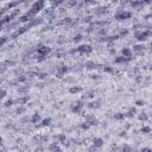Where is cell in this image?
Listing matches in <instances>:
<instances>
[{
  "label": "cell",
  "mask_w": 152,
  "mask_h": 152,
  "mask_svg": "<svg viewBox=\"0 0 152 152\" xmlns=\"http://www.w3.org/2000/svg\"><path fill=\"white\" fill-rule=\"evenodd\" d=\"M25 80H26V77L24 75H20L17 77V82H25Z\"/></svg>",
  "instance_id": "4dcf8cb0"
},
{
  "label": "cell",
  "mask_w": 152,
  "mask_h": 152,
  "mask_svg": "<svg viewBox=\"0 0 152 152\" xmlns=\"http://www.w3.org/2000/svg\"><path fill=\"white\" fill-rule=\"evenodd\" d=\"M104 143H105V140L102 138H100V137H96V138L93 139V146L96 147V149L102 147V146H104Z\"/></svg>",
  "instance_id": "9c48e42d"
},
{
  "label": "cell",
  "mask_w": 152,
  "mask_h": 152,
  "mask_svg": "<svg viewBox=\"0 0 152 152\" xmlns=\"http://www.w3.org/2000/svg\"><path fill=\"white\" fill-rule=\"evenodd\" d=\"M37 52H38V55L41 56V57H45V56H48V54H50V48L46 46V45L38 44Z\"/></svg>",
  "instance_id": "3957f363"
},
{
  "label": "cell",
  "mask_w": 152,
  "mask_h": 152,
  "mask_svg": "<svg viewBox=\"0 0 152 152\" xmlns=\"http://www.w3.org/2000/svg\"><path fill=\"white\" fill-rule=\"evenodd\" d=\"M149 36H150V31H137L134 33V37L139 42H145Z\"/></svg>",
  "instance_id": "5b68a950"
},
{
  "label": "cell",
  "mask_w": 152,
  "mask_h": 152,
  "mask_svg": "<svg viewBox=\"0 0 152 152\" xmlns=\"http://www.w3.org/2000/svg\"><path fill=\"white\" fill-rule=\"evenodd\" d=\"M6 42H7V37H1V38H0V48H1V46H3Z\"/></svg>",
  "instance_id": "1f68e13d"
},
{
  "label": "cell",
  "mask_w": 152,
  "mask_h": 152,
  "mask_svg": "<svg viewBox=\"0 0 152 152\" xmlns=\"http://www.w3.org/2000/svg\"><path fill=\"white\" fill-rule=\"evenodd\" d=\"M5 95H6V90H5V89H0V100H1Z\"/></svg>",
  "instance_id": "d590c367"
},
{
  "label": "cell",
  "mask_w": 152,
  "mask_h": 152,
  "mask_svg": "<svg viewBox=\"0 0 152 152\" xmlns=\"http://www.w3.org/2000/svg\"><path fill=\"white\" fill-rule=\"evenodd\" d=\"M80 92H82V88L81 87H71L69 89V93L70 94H77Z\"/></svg>",
  "instance_id": "44dd1931"
},
{
  "label": "cell",
  "mask_w": 152,
  "mask_h": 152,
  "mask_svg": "<svg viewBox=\"0 0 152 152\" xmlns=\"http://www.w3.org/2000/svg\"><path fill=\"white\" fill-rule=\"evenodd\" d=\"M140 152H152V150L150 149V147H143V149L140 150Z\"/></svg>",
  "instance_id": "f35d334b"
},
{
  "label": "cell",
  "mask_w": 152,
  "mask_h": 152,
  "mask_svg": "<svg viewBox=\"0 0 152 152\" xmlns=\"http://www.w3.org/2000/svg\"><path fill=\"white\" fill-rule=\"evenodd\" d=\"M13 104H14L13 100H7L6 102H5V105H4V106H5V107H11V106H12Z\"/></svg>",
  "instance_id": "f546056e"
},
{
  "label": "cell",
  "mask_w": 152,
  "mask_h": 152,
  "mask_svg": "<svg viewBox=\"0 0 152 152\" xmlns=\"http://www.w3.org/2000/svg\"><path fill=\"white\" fill-rule=\"evenodd\" d=\"M51 124V118H45L43 120H41V126L42 127H46Z\"/></svg>",
  "instance_id": "2e32d148"
},
{
  "label": "cell",
  "mask_w": 152,
  "mask_h": 152,
  "mask_svg": "<svg viewBox=\"0 0 152 152\" xmlns=\"http://www.w3.org/2000/svg\"><path fill=\"white\" fill-rule=\"evenodd\" d=\"M120 151L121 152H132V151H133V149H132L131 145H128V144H124V145L121 146Z\"/></svg>",
  "instance_id": "e0dca14e"
},
{
  "label": "cell",
  "mask_w": 152,
  "mask_h": 152,
  "mask_svg": "<svg viewBox=\"0 0 152 152\" xmlns=\"http://www.w3.org/2000/svg\"><path fill=\"white\" fill-rule=\"evenodd\" d=\"M82 108H83V104L81 101H77L76 104H74L73 107H71V112L75 114H80L82 112Z\"/></svg>",
  "instance_id": "8992f818"
},
{
  "label": "cell",
  "mask_w": 152,
  "mask_h": 152,
  "mask_svg": "<svg viewBox=\"0 0 152 152\" xmlns=\"http://www.w3.org/2000/svg\"><path fill=\"white\" fill-rule=\"evenodd\" d=\"M97 64L95 62H93V61H88V62H86V68H88V69H94V68H97Z\"/></svg>",
  "instance_id": "ffe728a7"
},
{
  "label": "cell",
  "mask_w": 152,
  "mask_h": 152,
  "mask_svg": "<svg viewBox=\"0 0 152 152\" xmlns=\"http://www.w3.org/2000/svg\"><path fill=\"white\" fill-rule=\"evenodd\" d=\"M30 121H31L32 124H37V122H39V121H41V115H39L38 113H35V114H33V115L31 117Z\"/></svg>",
  "instance_id": "5bb4252c"
},
{
  "label": "cell",
  "mask_w": 152,
  "mask_h": 152,
  "mask_svg": "<svg viewBox=\"0 0 152 152\" xmlns=\"http://www.w3.org/2000/svg\"><path fill=\"white\" fill-rule=\"evenodd\" d=\"M135 105H137V106H144V105H145V101L144 100H137L135 101Z\"/></svg>",
  "instance_id": "e575fe53"
},
{
  "label": "cell",
  "mask_w": 152,
  "mask_h": 152,
  "mask_svg": "<svg viewBox=\"0 0 152 152\" xmlns=\"http://www.w3.org/2000/svg\"><path fill=\"white\" fill-rule=\"evenodd\" d=\"M57 147H58V143H57V142H56V143H51V144L49 145V151L52 152L55 149H57Z\"/></svg>",
  "instance_id": "d4e9b609"
},
{
  "label": "cell",
  "mask_w": 152,
  "mask_h": 152,
  "mask_svg": "<svg viewBox=\"0 0 152 152\" xmlns=\"http://www.w3.org/2000/svg\"><path fill=\"white\" fill-rule=\"evenodd\" d=\"M92 77H93L94 80H95V79H99V75H93V76H92Z\"/></svg>",
  "instance_id": "f6af8a7d"
},
{
  "label": "cell",
  "mask_w": 152,
  "mask_h": 152,
  "mask_svg": "<svg viewBox=\"0 0 152 152\" xmlns=\"http://www.w3.org/2000/svg\"><path fill=\"white\" fill-rule=\"evenodd\" d=\"M140 132H143V133H150V132H151V128H150L149 126H144V127H142Z\"/></svg>",
  "instance_id": "83f0119b"
},
{
  "label": "cell",
  "mask_w": 152,
  "mask_h": 152,
  "mask_svg": "<svg viewBox=\"0 0 152 152\" xmlns=\"http://www.w3.org/2000/svg\"><path fill=\"white\" fill-rule=\"evenodd\" d=\"M104 70L105 71H107V73H114V70L112 69V68H109V67H105Z\"/></svg>",
  "instance_id": "74e56055"
},
{
  "label": "cell",
  "mask_w": 152,
  "mask_h": 152,
  "mask_svg": "<svg viewBox=\"0 0 152 152\" xmlns=\"http://www.w3.org/2000/svg\"><path fill=\"white\" fill-rule=\"evenodd\" d=\"M127 32H128L127 30H122V31H121V33H120V35H121V36H124V35H127Z\"/></svg>",
  "instance_id": "7bdbcfd3"
},
{
  "label": "cell",
  "mask_w": 152,
  "mask_h": 152,
  "mask_svg": "<svg viewBox=\"0 0 152 152\" xmlns=\"http://www.w3.org/2000/svg\"><path fill=\"white\" fill-rule=\"evenodd\" d=\"M132 50L130 48H124L122 50H121V55H122V57H125V58H131L132 57Z\"/></svg>",
  "instance_id": "8fae6325"
},
{
  "label": "cell",
  "mask_w": 152,
  "mask_h": 152,
  "mask_svg": "<svg viewBox=\"0 0 152 152\" xmlns=\"http://www.w3.org/2000/svg\"><path fill=\"white\" fill-rule=\"evenodd\" d=\"M11 19H12V17H11L10 14H7V16H4V17L1 18V20H0V29H1V26H3L4 24H7V23H10Z\"/></svg>",
  "instance_id": "7c38bea8"
},
{
  "label": "cell",
  "mask_w": 152,
  "mask_h": 152,
  "mask_svg": "<svg viewBox=\"0 0 152 152\" xmlns=\"http://www.w3.org/2000/svg\"><path fill=\"white\" fill-rule=\"evenodd\" d=\"M56 139H57V143H63L64 145H68V143H67V138L64 134H58L57 137H56Z\"/></svg>",
  "instance_id": "9a60e30c"
},
{
  "label": "cell",
  "mask_w": 152,
  "mask_h": 152,
  "mask_svg": "<svg viewBox=\"0 0 152 152\" xmlns=\"http://www.w3.org/2000/svg\"><path fill=\"white\" fill-rule=\"evenodd\" d=\"M130 61H131V58H125L122 56L115 58V63H126V62H130Z\"/></svg>",
  "instance_id": "d6986e66"
},
{
  "label": "cell",
  "mask_w": 152,
  "mask_h": 152,
  "mask_svg": "<svg viewBox=\"0 0 152 152\" xmlns=\"http://www.w3.org/2000/svg\"><path fill=\"white\" fill-rule=\"evenodd\" d=\"M135 113H137V109H135L134 107H131L130 109L127 111V113H125V117L127 118H133L135 115Z\"/></svg>",
  "instance_id": "4fadbf2b"
},
{
  "label": "cell",
  "mask_w": 152,
  "mask_h": 152,
  "mask_svg": "<svg viewBox=\"0 0 152 152\" xmlns=\"http://www.w3.org/2000/svg\"><path fill=\"white\" fill-rule=\"evenodd\" d=\"M28 30H29V26H24V28L18 29V30H16V31L12 33V38H17L18 36H20V35H23V33H25Z\"/></svg>",
  "instance_id": "30bf717a"
},
{
  "label": "cell",
  "mask_w": 152,
  "mask_h": 152,
  "mask_svg": "<svg viewBox=\"0 0 152 152\" xmlns=\"http://www.w3.org/2000/svg\"><path fill=\"white\" fill-rule=\"evenodd\" d=\"M140 5H143V1H132L131 3L132 7H137V6H140Z\"/></svg>",
  "instance_id": "f1b7e54d"
},
{
  "label": "cell",
  "mask_w": 152,
  "mask_h": 152,
  "mask_svg": "<svg viewBox=\"0 0 152 152\" xmlns=\"http://www.w3.org/2000/svg\"><path fill=\"white\" fill-rule=\"evenodd\" d=\"M144 49H145V45L144 44H138V45H134V46H133V50H134V51H142Z\"/></svg>",
  "instance_id": "603a6c76"
},
{
  "label": "cell",
  "mask_w": 152,
  "mask_h": 152,
  "mask_svg": "<svg viewBox=\"0 0 152 152\" xmlns=\"http://www.w3.org/2000/svg\"><path fill=\"white\" fill-rule=\"evenodd\" d=\"M52 152H63V151H62V149H59V146H58L57 149H55V150H54V151H52Z\"/></svg>",
  "instance_id": "b9f144b4"
},
{
  "label": "cell",
  "mask_w": 152,
  "mask_h": 152,
  "mask_svg": "<svg viewBox=\"0 0 152 152\" xmlns=\"http://www.w3.org/2000/svg\"><path fill=\"white\" fill-rule=\"evenodd\" d=\"M86 122L89 125V126H96V125H99V120H97L94 115H87Z\"/></svg>",
  "instance_id": "52a82bcc"
},
{
  "label": "cell",
  "mask_w": 152,
  "mask_h": 152,
  "mask_svg": "<svg viewBox=\"0 0 152 152\" xmlns=\"http://www.w3.org/2000/svg\"><path fill=\"white\" fill-rule=\"evenodd\" d=\"M113 118H114V120H118V121H120V120H124L125 118V114L124 113H115L113 115Z\"/></svg>",
  "instance_id": "ac0fdd59"
},
{
  "label": "cell",
  "mask_w": 152,
  "mask_h": 152,
  "mask_svg": "<svg viewBox=\"0 0 152 152\" xmlns=\"http://www.w3.org/2000/svg\"><path fill=\"white\" fill-rule=\"evenodd\" d=\"M80 127L82 128V130H86V131H87V130H89V128H90V126L87 124L86 121H84V122H82V124L80 125Z\"/></svg>",
  "instance_id": "4316f807"
},
{
  "label": "cell",
  "mask_w": 152,
  "mask_h": 152,
  "mask_svg": "<svg viewBox=\"0 0 152 152\" xmlns=\"http://www.w3.org/2000/svg\"><path fill=\"white\" fill-rule=\"evenodd\" d=\"M1 144H3V138L0 137V145H1Z\"/></svg>",
  "instance_id": "bcb514c9"
},
{
  "label": "cell",
  "mask_w": 152,
  "mask_h": 152,
  "mask_svg": "<svg viewBox=\"0 0 152 152\" xmlns=\"http://www.w3.org/2000/svg\"><path fill=\"white\" fill-rule=\"evenodd\" d=\"M76 51L80 52V54H90L93 51V48L89 44H82L80 45L79 48H76Z\"/></svg>",
  "instance_id": "277c9868"
},
{
  "label": "cell",
  "mask_w": 152,
  "mask_h": 152,
  "mask_svg": "<svg viewBox=\"0 0 152 152\" xmlns=\"http://www.w3.org/2000/svg\"><path fill=\"white\" fill-rule=\"evenodd\" d=\"M92 16H88V17H86L84 18V19H83V21H84V23H90V21H92Z\"/></svg>",
  "instance_id": "8d00e7d4"
},
{
  "label": "cell",
  "mask_w": 152,
  "mask_h": 152,
  "mask_svg": "<svg viewBox=\"0 0 152 152\" xmlns=\"http://www.w3.org/2000/svg\"><path fill=\"white\" fill-rule=\"evenodd\" d=\"M119 135H120V137H125V135H126V132H125V131L120 132V134H119Z\"/></svg>",
  "instance_id": "ee69618b"
},
{
  "label": "cell",
  "mask_w": 152,
  "mask_h": 152,
  "mask_svg": "<svg viewBox=\"0 0 152 152\" xmlns=\"http://www.w3.org/2000/svg\"><path fill=\"white\" fill-rule=\"evenodd\" d=\"M132 16L131 12H128V11H119L115 13V19L117 20H126V19H130Z\"/></svg>",
  "instance_id": "7a4b0ae2"
},
{
  "label": "cell",
  "mask_w": 152,
  "mask_h": 152,
  "mask_svg": "<svg viewBox=\"0 0 152 152\" xmlns=\"http://www.w3.org/2000/svg\"><path fill=\"white\" fill-rule=\"evenodd\" d=\"M28 100H29V97H28V96H24V97H20V99H18L16 102H17L18 105H24Z\"/></svg>",
  "instance_id": "cb8c5ba5"
},
{
  "label": "cell",
  "mask_w": 152,
  "mask_h": 152,
  "mask_svg": "<svg viewBox=\"0 0 152 152\" xmlns=\"http://www.w3.org/2000/svg\"><path fill=\"white\" fill-rule=\"evenodd\" d=\"M44 5H45L44 1H37V3H35L33 5H32V7L30 8V11H29L26 14H28L29 17H32V16H35V14H37L41 10H43Z\"/></svg>",
  "instance_id": "6da1fadb"
},
{
  "label": "cell",
  "mask_w": 152,
  "mask_h": 152,
  "mask_svg": "<svg viewBox=\"0 0 152 152\" xmlns=\"http://www.w3.org/2000/svg\"><path fill=\"white\" fill-rule=\"evenodd\" d=\"M30 20V17H29L28 14H25V16H23V17L20 18V21H23V23H25V21Z\"/></svg>",
  "instance_id": "d6a6232c"
},
{
  "label": "cell",
  "mask_w": 152,
  "mask_h": 152,
  "mask_svg": "<svg viewBox=\"0 0 152 152\" xmlns=\"http://www.w3.org/2000/svg\"><path fill=\"white\" fill-rule=\"evenodd\" d=\"M24 111H25V108H24V107H19V108L17 109V113H18V114H21Z\"/></svg>",
  "instance_id": "ab89813d"
},
{
  "label": "cell",
  "mask_w": 152,
  "mask_h": 152,
  "mask_svg": "<svg viewBox=\"0 0 152 152\" xmlns=\"http://www.w3.org/2000/svg\"><path fill=\"white\" fill-rule=\"evenodd\" d=\"M35 152H43V147H42V146H39V147H37V149L35 150Z\"/></svg>",
  "instance_id": "60d3db41"
},
{
  "label": "cell",
  "mask_w": 152,
  "mask_h": 152,
  "mask_svg": "<svg viewBox=\"0 0 152 152\" xmlns=\"http://www.w3.org/2000/svg\"><path fill=\"white\" fill-rule=\"evenodd\" d=\"M68 71H69V68H68V67H66V66H61V67L58 68V69H57L56 76L61 79V77H63V75H66V74L68 73Z\"/></svg>",
  "instance_id": "ba28073f"
},
{
  "label": "cell",
  "mask_w": 152,
  "mask_h": 152,
  "mask_svg": "<svg viewBox=\"0 0 152 152\" xmlns=\"http://www.w3.org/2000/svg\"><path fill=\"white\" fill-rule=\"evenodd\" d=\"M89 108H100V102L99 101H95V102H92V104H89V106H88Z\"/></svg>",
  "instance_id": "484cf974"
},
{
  "label": "cell",
  "mask_w": 152,
  "mask_h": 152,
  "mask_svg": "<svg viewBox=\"0 0 152 152\" xmlns=\"http://www.w3.org/2000/svg\"><path fill=\"white\" fill-rule=\"evenodd\" d=\"M138 119L140 121H147L149 120V115H147L146 113H140L139 114V117H138Z\"/></svg>",
  "instance_id": "7402d4cb"
},
{
  "label": "cell",
  "mask_w": 152,
  "mask_h": 152,
  "mask_svg": "<svg viewBox=\"0 0 152 152\" xmlns=\"http://www.w3.org/2000/svg\"><path fill=\"white\" fill-rule=\"evenodd\" d=\"M81 39H82V35H80V33H79V35H76L75 37H74V42H80Z\"/></svg>",
  "instance_id": "836d02e7"
}]
</instances>
